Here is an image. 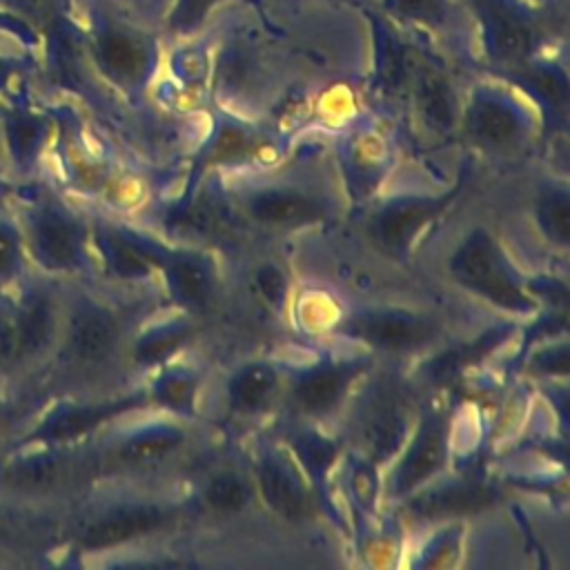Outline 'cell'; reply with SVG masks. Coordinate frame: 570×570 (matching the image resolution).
Instances as JSON below:
<instances>
[{
  "label": "cell",
  "instance_id": "obj_13",
  "mask_svg": "<svg viewBox=\"0 0 570 570\" xmlns=\"http://www.w3.org/2000/svg\"><path fill=\"white\" fill-rule=\"evenodd\" d=\"M345 332L381 350H412L430 341L432 325L410 312L379 309L350 318Z\"/></svg>",
  "mask_w": 570,
  "mask_h": 570
},
{
  "label": "cell",
  "instance_id": "obj_39",
  "mask_svg": "<svg viewBox=\"0 0 570 570\" xmlns=\"http://www.w3.org/2000/svg\"><path fill=\"white\" fill-rule=\"evenodd\" d=\"M534 367L548 374H568V345H552L534 356Z\"/></svg>",
  "mask_w": 570,
  "mask_h": 570
},
{
  "label": "cell",
  "instance_id": "obj_14",
  "mask_svg": "<svg viewBox=\"0 0 570 570\" xmlns=\"http://www.w3.org/2000/svg\"><path fill=\"white\" fill-rule=\"evenodd\" d=\"M445 456H448L445 423L439 414H432L419 425L405 456L396 465L392 474V492L394 494L412 492L414 488H419L423 481H428L443 468Z\"/></svg>",
  "mask_w": 570,
  "mask_h": 570
},
{
  "label": "cell",
  "instance_id": "obj_33",
  "mask_svg": "<svg viewBox=\"0 0 570 570\" xmlns=\"http://www.w3.org/2000/svg\"><path fill=\"white\" fill-rule=\"evenodd\" d=\"M205 499L218 512H236L249 501V490L238 474L223 472L209 481Z\"/></svg>",
  "mask_w": 570,
  "mask_h": 570
},
{
  "label": "cell",
  "instance_id": "obj_18",
  "mask_svg": "<svg viewBox=\"0 0 570 570\" xmlns=\"http://www.w3.org/2000/svg\"><path fill=\"white\" fill-rule=\"evenodd\" d=\"M361 363L323 365L303 374L294 385V401L307 414H325L338 405L352 379L361 372Z\"/></svg>",
  "mask_w": 570,
  "mask_h": 570
},
{
  "label": "cell",
  "instance_id": "obj_12",
  "mask_svg": "<svg viewBox=\"0 0 570 570\" xmlns=\"http://www.w3.org/2000/svg\"><path fill=\"white\" fill-rule=\"evenodd\" d=\"M452 200V194H445L441 198H428V196H405L387 203L370 223V234L374 243L390 252L401 254L407 249L414 234L434 216L443 212V207Z\"/></svg>",
  "mask_w": 570,
  "mask_h": 570
},
{
  "label": "cell",
  "instance_id": "obj_2",
  "mask_svg": "<svg viewBox=\"0 0 570 570\" xmlns=\"http://www.w3.org/2000/svg\"><path fill=\"white\" fill-rule=\"evenodd\" d=\"M13 212L22 227L33 274L65 276L85 267L89 232L58 196L24 183Z\"/></svg>",
  "mask_w": 570,
  "mask_h": 570
},
{
  "label": "cell",
  "instance_id": "obj_11",
  "mask_svg": "<svg viewBox=\"0 0 570 570\" xmlns=\"http://www.w3.org/2000/svg\"><path fill=\"white\" fill-rule=\"evenodd\" d=\"M167 521H169V512L156 505L111 508L102 514H96L91 521H87L78 530L76 546L82 552L109 550L127 541H134L138 537L151 534Z\"/></svg>",
  "mask_w": 570,
  "mask_h": 570
},
{
  "label": "cell",
  "instance_id": "obj_38",
  "mask_svg": "<svg viewBox=\"0 0 570 570\" xmlns=\"http://www.w3.org/2000/svg\"><path fill=\"white\" fill-rule=\"evenodd\" d=\"M256 287L263 294V298L267 303H272L274 307H278L287 294V283L283 278V274L274 267V265H263L256 272Z\"/></svg>",
  "mask_w": 570,
  "mask_h": 570
},
{
  "label": "cell",
  "instance_id": "obj_6",
  "mask_svg": "<svg viewBox=\"0 0 570 570\" xmlns=\"http://www.w3.org/2000/svg\"><path fill=\"white\" fill-rule=\"evenodd\" d=\"M145 403L142 394H131L111 401L94 403H56L49 410L29 419L24 430L16 436L11 448H53L65 450L67 445L80 441L102 423L116 419L122 412H129Z\"/></svg>",
  "mask_w": 570,
  "mask_h": 570
},
{
  "label": "cell",
  "instance_id": "obj_19",
  "mask_svg": "<svg viewBox=\"0 0 570 570\" xmlns=\"http://www.w3.org/2000/svg\"><path fill=\"white\" fill-rule=\"evenodd\" d=\"M494 490L479 483H454L430 490L410 503L419 519H441L454 514H470L488 508L494 501Z\"/></svg>",
  "mask_w": 570,
  "mask_h": 570
},
{
  "label": "cell",
  "instance_id": "obj_43",
  "mask_svg": "<svg viewBox=\"0 0 570 570\" xmlns=\"http://www.w3.org/2000/svg\"><path fill=\"white\" fill-rule=\"evenodd\" d=\"M158 2L165 7V13H167V7H169V2H171V0H158Z\"/></svg>",
  "mask_w": 570,
  "mask_h": 570
},
{
  "label": "cell",
  "instance_id": "obj_1",
  "mask_svg": "<svg viewBox=\"0 0 570 570\" xmlns=\"http://www.w3.org/2000/svg\"><path fill=\"white\" fill-rule=\"evenodd\" d=\"M65 13L100 78L125 94L149 85L165 38L156 0H65Z\"/></svg>",
  "mask_w": 570,
  "mask_h": 570
},
{
  "label": "cell",
  "instance_id": "obj_40",
  "mask_svg": "<svg viewBox=\"0 0 570 570\" xmlns=\"http://www.w3.org/2000/svg\"><path fill=\"white\" fill-rule=\"evenodd\" d=\"M22 185H24V183L16 180V178L0 165V212L13 207V203H16L18 194H20Z\"/></svg>",
  "mask_w": 570,
  "mask_h": 570
},
{
  "label": "cell",
  "instance_id": "obj_5",
  "mask_svg": "<svg viewBox=\"0 0 570 570\" xmlns=\"http://www.w3.org/2000/svg\"><path fill=\"white\" fill-rule=\"evenodd\" d=\"M452 276L468 289L488 298L497 307L528 314L532 298L519 285L503 252L485 229H472L450 258Z\"/></svg>",
  "mask_w": 570,
  "mask_h": 570
},
{
  "label": "cell",
  "instance_id": "obj_32",
  "mask_svg": "<svg viewBox=\"0 0 570 570\" xmlns=\"http://www.w3.org/2000/svg\"><path fill=\"white\" fill-rule=\"evenodd\" d=\"M65 11V0H0V13L33 29L49 27Z\"/></svg>",
  "mask_w": 570,
  "mask_h": 570
},
{
  "label": "cell",
  "instance_id": "obj_28",
  "mask_svg": "<svg viewBox=\"0 0 570 570\" xmlns=\"http://www.w3.org/2000/svg\"><path fill=\"white\" fill-rule=\"evenodd\" d=\"M196 390H198V381L191 372H185V370H169L165 372L151 394L154 399L163 405V407H169L174 412H183V414H189L191 407H194V399H196Z\"/></svg>",
  "mask_w": 570,
  "mask_h": 570
},
{
  "label": "cell",
  "instance_id": "obj_36",
  "mask_svg": "<svg viewBox=\"0 0 570 570\" xmlns=\"http://www.w3.org/2000/svg\"><path fill=\"white\" fill-rule=\"evenodd\" d=\"M22 410L24 407H20L18 401L0 396V456L9 450V445L16 441V436L29 423V419Z\"/></svg>",
  "mask_w": 570,
  "mask_h": 570
},
{
  "label": "cell",
  "instance_id": "obj_10",
  "mask_svg": "<svg viewBox=\"0 0 570 570\" xmlns=\"http://www.w3.org/2000/svg\"><path fill=\"white\" fill-rule=\"evenodd\" d=\"M120 325L116 316L96 301H80L60 321L62 354L78 365L102 363L118 345Z\"/></svg>",
  "mask_w": 570,
  "mask_h": 570
},
{
  "label": "cell",
  "instance_id": "obj_37",
  "mask_svg": "<svg viewBox=\"0 0 570 570\" xmlns=\"http://www.w3.org/2000/svg\"><path fill=\"white\" fill-rule=\"evenodd\" d=\"M20 499L0 494V546H18L20 543Z\"/></svg>",
  "mask_w": 570,
  "mask_h": 570
},
{
  "label": "cell",
  "instance_id": "obj_24",
  "mask_svg": "<svg viewBox=\"0 0 570 570\" xmlns=\"http://www.w3.org/2000/svg\"><path fill=\"white\" fill-rule=\"evenodd\" d=\"M276 385H278V379L274 367L265 363L245 365L229 381L232 405L243 412H258L272 401Z\"/></svg>",
  "mask_w": 570,
  "mask_h": 570
},
{
  "label": "cell",
  "instance_id": "obj_16",
  "mask_svg": "<svg viewBox=\"0 0 570 570\" xmlns=\"http://www.w3.org/2000/svg\"><path fill=\"white\" fill-rule=\"evenodd\" d=\"M405 434V412L394 387H381L370 399L358 423V441L372 461L387 459Z\"/></svg>",
  "mask_w": 570,
  "mask_h": 570
},
{
  "label": "cell",
  "instance_id": "obj_27",
  "mask_svg": "<svg viewBox=\"0 0 570 570\" xmlns=\"http://www.w3.org/2000/svg\"><path fill=\"white\" fill-rule=\"evenodd\" d=\"M191 327L187 323L174 321L167 325H158L145 332L134 345V361L140 365H154L174 354L187 338Z\"/></svg>",
  "mask_w": 570,
  "mask_h": 570
},
{
  "label": "cell",
  "instance_id": "obj_17",
  "mask_svg": "<svg viewBox=\"0 0 570 570\" xmlns=\"http://www.w3.org/2000/svg\"><path fill=\"white\" fill-rule=\"evenodd\" d=\"M247 212L261 223L281 227L307 225L325 216V207L318 198L283 187L254 191L247 200Z\"/></svg>",
  "mask_w": 570,
  "mask_h": 570
},
{
  "label": "cell",
  "instance_id": "obj_4",
  "mask_svg": "<svg viewBox=\"0 0 570 570\" xmlns=\"http://www.w3.org/2000/svg\"><path fill=\"white\" fill-rule=\"evenodd\" d=\"M374 9L439 56L479 53L476 29L465 0H376Z\"/></svg>",
  "mask_w": 570,
  "mask_h": 570
},
{
  "label": "cell",
  "instance_id": "obj_8",
  "mask_svg": "<svg viewBox=\"0 0 570 570\" xmlns=\"http://www.w3.org/2000/svg\"><path fill=\"white\" fill-rule=\"evenodd\" d=\"M9 298L18 332L22 370H29L47 358V354L58 343L62 309L58 298L45 285L33 283V274L18 287L9 289Z\"/></svg>",
  "mask_w": 570,
  "mask_h": 570
},
{
  "label": "cell",
  "instance_id": "obj_26",
  "mask_svg": "<svg viewBox=\"0 0 570 570\" xmlns=\"http://www.w3.org/2000/svg\"><path fill=\"white\" fill-rule=\"evenodd\" d=\"M29 42L0 27V109L20 94V82L29 71Z\"/></svg>",
  "mask_w": 570,
  "mask_h": 570
},
{
  "label": "cell",
  "instance_id": "obj_20",
  "mask_svg": "<svg viewBox=\"0 0 570 570\" xmlns=\"http://www.w3.org/2000/svg\"><path fill=\"white\" fill-rule=\"evenodd\" d=\"M258 488L265 503L283 519H303L309 512V499L301 481L276 459L261 463Z\"/></svg>",
  "mask_w": 570,
  "mask_h": 570
},
{
  "label": "cell",
  "instance_id": "obj_15",
  "mask_svg": "<svg viewBox=\"0 0 570 570\" xmlns=\"http://www.w3.org/2000/svg\"><path fill=\"white\" fill-rule=\"evenodd\" d=\"M94 243L105 261V267L118 278H142L154 267H163L167 254L140 238L131 229L118 225H98Z\"/></svg>",
  "mask_w": 570,
  "mask_h": 570
},
{
  "label": "cell",
  "instance_id": "obj_7",
  "mask_svg": "<svg viewBox=\"0 0 570 570\" xmlns=\"http://www.w3.org/2000/svg\"><path fill=\"white\" fill-rule=\"evenodd\" d=\"M53 122L22 94L0 109V165L20 183H29L42 165Z\"/></svg>",
  "mask_w": 570,
  "mask_h": 570
},
{
  "label": "cell",
  "instance_id": "obj_29",
  "mask_svg": "<svg viewBox=\"0 0 570 570\" xmlns=\"http://www.w3.org/2000/svg\"><path fill=\"white\" fill-rule=\"evenodd\" d=\"M22 361H20V345H18V332L11 309L9 292H0V383H7L16 376H20Z\"/></svg>",
  "mask_w": 570,
  "mask_h": 570
},
{
  "label": "cell",
  "instance_id": "obj_30",
  "mask_svg": "<svg viewBox=\"0 0 570 570\" xmlns=\"http://www.w3.org/2000/svg\"><path fill=\"white\" fill-rule=\"evenodd\" d=\"M537 218L541 229L559 245H568L570 238V207L568 194L561 189H552L539 198Z\"/></svg>",
  "mask_w": 570,
  "mask_h": 570
},
{
  "label": "cell",
  "instance_id": "obj_21",
  "mask_svg": "<svg viewBox=\"0 0 570 570\" xmlns=\"http://www.w3.org/2000/svg\"><path fill=\"white\" fill-rule=\"evenodd\" d=\"M546 53V51H543ZM543 53L534 56L519 69L510 71L508 76L517 80L523 89L534 94L548 109H566L568 105V76L566 67L559 65L557 58H546Z\"/></svg>",
  "mask_w": 570,
  "mask_h": 570
},
{
  "label": "cell",
  "instance_id": "obj_23",
  "mask_svg": "<svg viewBox=\"0 0 570 570\" xmlns=\"http://www.w3.org/2000/svg\"><path fill=\"white\" fill-rule=\"evenodd\" d=\"M33 274L22 227L13 207L0 212V292H9Z\"/></svg>",
  "mask_w": 570,
  "mask_h": 570
},
{
  "label": "cell",
  "instance_id": "obj_22",
  "mask_svg": "<svg viewBox=\"0 0 570 570\" xmlns=\"http://www.w3.org/2000/svg\"><path fill=\"white\" fill-rule=\"evenodd\" d=\"M171 296L191 309L205 307L212 294V272L196 256H167L165 261Z\"/></svg>",
  "mask_w": 570,
  "mask_h": 570
},
{
  "label": "cell",
  "instance_id": "obj_35",
  "mask_svg": "<svg viewBox=\"0 0 570 570\" xmlns=\"http://www.w3.org/2000/svg\"><path fill=\"white\" fill-rule=\"evenodd\" d=\"M209 151V158L216 163L240 158L245 151H249V136L236 125H223Z\"/></svg>",
  "mask_w": 570,
  "mask_h": 570
},
{
  "label": "cell",
  "instance_id": "obj_31",
  "mask_svg": "<svg viewBox=\"0 0 570 570\" xmlns=\"http://www.w3.org/2000/svg\"><path fill=\"white\" fill-rule=\"evenodd\" d=\"M508 334V330H492L485 336L476 338L474 343H468L465 347H456L443 356H439L432 363V376L436 379H445L452 376L454 372H459L463 365H470L472 361L481 358L483 354H488L499 341H503V336Z\"/></svg>",
  "mask_w": 570,
  "mask_h": 570
},
{
  "label": "cell",
  "instance_id": "obj_9",
  "mask_svg": "<svg viewBox=\"0 0 570 570\" xmlns=\"http://www.w3.org/2000/svg\"><path fill=\"white\" fill-rule=\"evenodd\" d=\"M465 131L488 149H505L523 140L528 116L512 94L494 85H479L465 105Z\"/></svg>",
  "mask_w": 570,
  "mask_h": 570
},
{
  "label": "cell",
  "instance_id": "obj_25",
  "mask_svg": "<svg viewBox=\"0 0 570 570\" xmlns=\"http://www.w3.org/2000/svg\"><path fill=\"white\" fill-rule=\"evenodd\" d=\"M183 434L180 430L171 428V425H151V428H142L134 434H129L116 450V459L120 463H129V465H140V463H149L163 454H167L169 450H174L176 445H180Z\"/></svg>",
  "mask_w": 570,
  "mask_h": 570
},
{
  "label": "cell",
  "instance_id": "obj_34",
  "mask_svg": "<svg viewBox=\"0 0 570 570\" xmlns=\"http://www.w3.org/2000/svg\"><path fill=\"white\" fill-rule=\"evenodd\" d=\"M294 448L312 474H323L336 456V445L314 432H305L296 436Z\"/></svg>",
  "mask_w": 570,
  "mask_h": 570
},
{
  "label": "cell",
  "instance_id": "obj_41",
  "mask_svg": "<svg viewBox=\"0 0 570 570\" xmlns=\"http://www.w3.org/2000/svg\"><path fill=\"white\" fill-rule=\"evenodd\" d=\"M546 11H557V13H568V0H532Z\"/></svg>",
  "mask_w": 570,
  "mask_h": 570
},
{
  "label": "cell",
  "instance_id": "obj_3",
  "mask_svg": "<svg viewBox=\"0 0 570 570\" xmlns=\"http://www.w3.org/2000/svg\"><path fill=\"white\" fill-rule=\"evenodd\" d=\"M479 40V53L505 73L543 53L557 40V20L568 13L546 11L532 0H465Z\"/></svg>",
  "mask_w": 570,
  "mask_h": 570
},
{
  "label": "cell",
  "instance_id": "obj_42",
  "mask_svg": "<svg viewBox=\"0 0 570 570\" xmlns=\"http://www.w3.org/2000/svg\"><path fill=\"white\" fill-rule=\"evenodd\" d=\"M332 2H347V4L363 7V9H367V7H374V4H376V0H332Z\"/></svg>",
  "mask_w": 570,
  "mask_h": 570
}]
</instances>
